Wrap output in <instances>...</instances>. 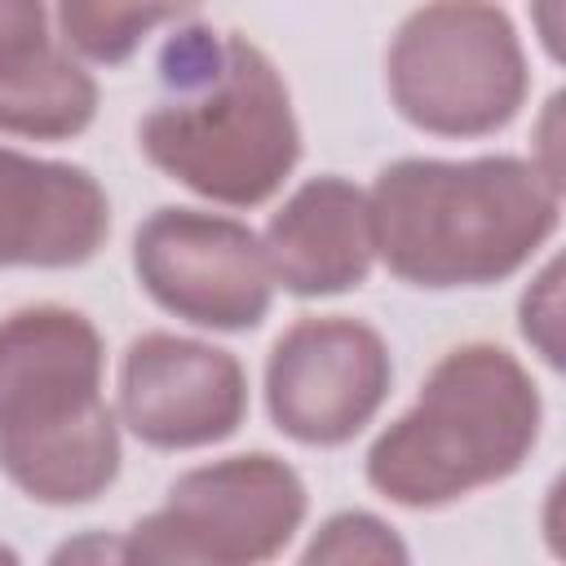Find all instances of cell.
Here are the masks:
<instances>
[{
    "label": "cell",
    "mask_w": 566,
    "mask_h": 566,
    "mask_svg": "<svg viewBox=\"0 0 566 566\" xmlns=\"http://www.w3.org/2000/svg\"><path fill=\"white\" fill-rule=\"evenodd\" d=\"M97 115V80L71 57V49L53 44L31 66L0 80V133L66 142L80 137Z\"/></svg>",
    "instance_id": "7c38bea8"
},
{
    "label": "cell",
    "mask_w": 566,
    "mask_h": 566,
    "mask_svg": "<svg viewBox=\"0 0 566 566\" xmlns=\"http://www.w3.org/2000/svg\"><path fill=\"white\" fill-rule=\"evenodd\" d=\"M394 111L433 137H491L526 102L531 71L513 18L495 0H424L385 53Z\"/></svg>",
    "instance_id": "5b68a950"
},
{
    "label": "cell",
    "mask_w": 566,
    "mask_h": 566,
    "mask_svg": "<svg viewBox=\"0 0 566 566\" xmlns=\"http://www.w3.org/2000/svg\"><path fill=\"white\" fill-rule=\"evenodd\" d=\"M248 416L243 363L208 340L142 332L119 358V424L155 451H195L239 433Z\"/></svg>",
    "instance_id": "9c48e42d"
},
{
    "label": "cell",
    "mask_w": 566,
    "mask_h": 566,
    "mask_svg": "<svg viewBox=\"0 0 566 566\" xmlns=\"http://www.w3.org/2000/svg\"><path fill=\"white\" fill-rule=\"evenodd\" d=\"M53 49L44 0H0V80Z\"/></svg>",
    "instance_id": "9a60e30c"
},
{
    "label": "cell",
    "mask_w": 566,
    "mask_h": 566,
    "mask_svg": "<svg viewBox=\"0 0 566 566\" xmlns=\"http://www.w3.org/2000/svg\"><path fill=\"white\" fill-rule=\"evenodd\" d=\"M394 385L385 336L349 314L296 318L265 358L270 424L301 447L354 442Z\"/></svg>",
    "instance_id": "ba28073f"
},
{
    "label": "cell",
    "mask_w": 566,
    "mask_h": 566,
    "mask_svg": "<svg viewBox=\"0 0 566 566\" xmlns=\"http://www.w3.org/2000/svg\"><path fill=\"white\" fill-rule=\"evenodd\" d=\"M544 424V398L531 371L491 340L447 349L424 376L416 402L376 433L367 486L398 509H442L513 478Z\"/></svg>",
    "instance_id": "277c9868"
},
{
    "label": "cell",
    "mask_w": 566,
    "mask_h": 566,
    "mask_svg": "<svg viewBox=\"0 0 566 566\" xmlns=\"http://www.w3.org/2000/svg\"><path fill=\"white\" fill-rule=\"evenodd\" d=\"M305 513L310 495L301 473L270 451H243L186 469L168 486V500L119 544L124 562L252 566L279 557Z\"/></svg>",
    "instance_id": "8992f818"
},
{
    "label": "cell",
    "mask_w": 566,
    "mask_h": 566,
    "mask_svg": "<svg viewBox=\"0 0 566 566\" xmlns=\"http://www.w3.org/2000/svg\"><path fill=\"white\" fill-rule=\"evenodd\" d=\"M168 88L137 124L150 168L221 208L279 195L301 159V124L279 66L239 31L181 27L159 53Z\"/></svg>",
    "instance_id": "6da1fadb"
},
{
    "label": "cell",
    "mask_w": 566,
    "mask_h": 566,
    "mask_svg": "<svg viewBox=\"0 0 566 566\" xmlns=\"http://www.w3.org/2000/svg\"><path fill=\"white\" fill-rule=\"evenodd\" d=\"M133 274L159 310L208 332H252L274 301L261 234L208 208H155L133 234Z\"/></svg>",
    "instance_id": "52a82bcc"
},
{
    "label": "cell",
    "mask_w": 566,
    "mask_h": 566,
    "mask_svg": "<svg viewBox=\"0 0 566 566\" xmlns=\"http://www.w3.org/2000/svg\"><path fill=\"white\" fill-rule=\"evenodd\" d=\"M557 279H562V265L548 261L544 274L526 287L522 296V336L544 354L548 367H562V301H557Z\"/></svg>",
    "instance_id": "2e32d148"
},
{
    "label": "cell",
    "mask_w": 566,
    "mask_h": 566,
    "mask_svg": "<svg viewBox=\"0 0 566 566\" xmlns=\"http://www.w3.org/2000/svg\"><path fill=\"white\" fill-rule=\"evenodd\" d=\"M106 345L71 305L0 318V473L35 504H93L119 478V416L102 398Z\"/></svg>",
    "instance_id": "3957f363"
},
{
    "label": "cell",
    "mask_w": 566,
    "mask_h": 566,
    "mask_svg": "<svg viewBox=\"0 0 566 566\" xmlns=\"http://www.w3.org/2000/svg\"><path fill=\"white\" fill-rule=\"evenodd\" d=\"M407 544L398 539V531L376 517V513H363V509H345V513H332L314 539L301 548V562L314 566V562H407Z\"/></svg>",
    "instance_id": "5bb4252c"
},
{
    "label": "cell",
    "mask_w": 566,
    "mask_h": 566,
    "mask_svg": "<svg viewBox=\"0 0 566 566\" xmlns=\"http://www.w3.org/2000/svg\"><path fill=\"white\" fill-rule=\"evenodd\" d=\"M195 9L199 0H57V31L71 53L97 66H119L155 27Z\"/></svg>",
    "instance_id": "4fadbf2b"
},
{
    "label": "cell",
    "mask_w": 566,
    "mask_h": 566,
    "mask_svg": "<svg viewBox=\"0 0 566 566\" xmlns=\"http://www.w3.org/2000/svg\"><path fill=\"white\" fill-rule=\"evenodd\" d=\"M376 256L411 287H486L513 279L562 221V181L522 155H407L367 190Z\"/></svg>",
    "instance_id": "7a4b0ae2"
},
{
    "label": "cell",
    "mask_w": 566,
    "mask_h": 566,
    "mask_svg": "<svg viewBox=\"0 0 566 566\" xmlns=\"http://www.w3.org/2000/svg\"><path fill=\"white\" fill-rule=\"evenodd\" d=\"M106 234L111 199L88 168L0 146V270H75Z\"/></svg>",
    "instance_id": "30bf717a"
},
{
    "label": "cell",
    "mask_w": 566,
    "mask_h": 566,
    "mask_svg": "<svg viewBox=\"0 0 566 566\" xmlns=\"http://www.w3.org/2000/svg\"><path fill=\"white\" fill-rule=\"evenodd\" d=\"M274 283L292 296H340L363 287L376 265L367 190L340 172L301 181L261 234Z\"/></svg>",
    "instance_id": "8fae6325"
}]
</instances>
